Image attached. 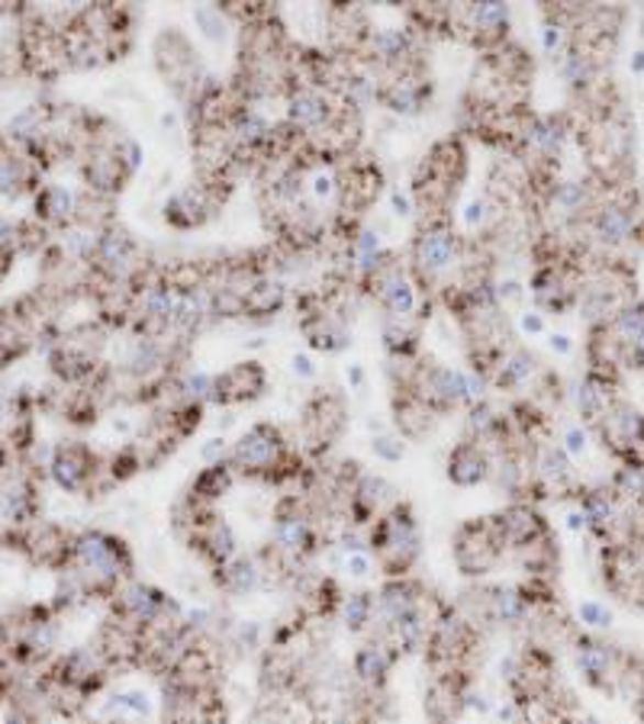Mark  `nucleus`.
I'll return each mask as SVG.
<instances>
[{
	"label": "nucleus",
	"instance_id": "c03bdc74",
	"mask_svg": "<svg viewBox=\"0 0 644 724\" xmlns=\"http://www.w3.org/2000/svg\"><path fill=\"white\" fill-rule=\"evenodd\" d=\"M580 724H602V722H597L593 715H584V719H580Z\"/></svg>",
	"mask_w": 644,
	"mask_h": 724
},
{
	"label": "nucleus",
	"instance_id": "f3484780",
	"mask_svg": "<svg viewBox=\"0 0 644 724\" xmlns=\"http://www.w3.org/2000/svg\"><path fill=\"white\" fill-rule=\"evenodd\" d=\"M425 97H432V85L419 81L413 75H403V78H397L393 85H387L384 91H377V100H380L387 110H393V113H410V116L422 110Z\"/></svg>",
	"mask_w": 644,
	"mask_h": 724
},
{
	"label": "nucleus",
	"instance_id": "c85d7f7f",
	"mask_svg": "<svg viewBox=\"0 0 644 724\" xmlns=\"http://www.w3.org/2000/svg\"><path fill=\"white\" fill-rule=\"evenodd\" d=\"M584 452H587V432L577 428V425H570V428L564 432V454H567V457H580Z\"/></svg>",
	"mask_w": 644,
	"mask_h": 724
},
{
	"label": "nucleus",
	"instance_id": "4c0bfd02",
	"mask_svg": "<svg viewBox=\"0 0 644 724\" xmlns=\"http://www.w3.org/2000/svg\"><path fill=\"white\" fill-rule=\"evenodd\" d=\"M552 352L554 355H570V352H574V338H570V335H564V332H554Z\"/></svg>",
	"mask_w": 644,
	"mask_h": 724
},
{
	"label": "nucleus",
	"instance_id": "f704fd0d",
	"mask_svg": "<svg viewBox=\"0 0 644 724\" xmlns=\"http://www.w3.org/2000/svg\"><path fill=\"white\" fill-rule=\"evenodd\" d=\"M519 325H522L525 335H545V316L542 313H522Z\"/></svg>",
	"mask_w": 644,
	"mask_h": 724
},
{
	"label": "nucleus",
	"instance_id": "bb28decb",
	"mask_svg": "<svg viewBox=\"0 0 644 724\" xmlns=\"http://www.w3.org/2000/svg\"><path fill=\"white\" fill-rule=\"evenodd\" d=\"M193 20L203 26V36H207V40H213V43H223V40H226V33H223V10H216V7H200V10L193 13Z\"/></svg>",
	"mask_w": 644,
	"mask_h": 724
},
{
	"label": "nucleus",
	"instance_id": "393cba45",
	"mask_svg": "<svg viewBox=\"0 0 644 724\" xmlns=\"http://www.w3.org/2000/svg\"><path fill=\"white\" fill-rule=\"evenodd\" d=\"M552 197L560 210H567V213H580V210H584V203H587V187H584V183H574V181L554 183Z\"/></svg>",
	"mask_w": 644,
	"mask_h": 724
},
{
	"label": "nucleus",
	"instance_id": "7ed1b4c3",
	"mask_svg": "<svg viewBox=\"0 0 644 724\" xmlns=\"http://www.w3.org/2000/svg\"><path fill=\"white\" fill-rule=\"evenodd\" d=\"M230 467L238 470L242 477H255V480H265V483H284V480L300 477L303 460L297 454L287 452V445L277 435L275 425L258 422L235 442Z\"/></svg>",
	"mask_w": 644,
	"mask_h": 724
},
{
	"label": "nucleus",
	"instance_id": "ea45409f",
	"mask_svg": "<svg viewBox=\"0 0 644 724\" xmlns=\"http://www.w3.org/2000/svg\"><path fill=\"white\" fill-rule=\"evenodd\" d=\"M332 190H335V181L332 178H325V175H317V181H313V193L325 200V197H332Z\"/></svg>",
	"mask_w": 644,
	"mask_h": 724
},
{
	"label": "nucleus",
	"instance_id": "6ab92c4d",
	"mask_svg": "<svg viewBox=\"0 0 644 724\" xmlns=\"http://www.w3.org/2000/svg\"><path fill=\"white\" fill-rule=\"evenodd\" d=\"M232 487V467L230 464H210V467H203L200 474H197V480H193V487H190V493L187 497L197 499V502H207V505H216V499L226 497Z\"/></svg>",
	"mask_w": 644,
	"mask_h": 724
},
{
	"label": "nucleus",
	"instance_id": "6e6552de",
	"mask_svg": "<svg viewBox=\"0 0 644 724\" xmlns=\"http://www.w3.org/2000/svg\"><path fill=\"white\" fill-rule=\"evenodd\" d=\"M458 258V235L448 226V220L435 216L419 229L413 242V268L422 280H435L442 271L452 268Z\"/></svg>",
	"mask_w": 644,
	"mask_h": 724
},
{
	"label": "nucleus",
	"instance_id": "58836bf2",
	"mask_svg": "<svg viewBox=\"0 0 644 724\" xmlns=\"http://www.w3.org/2000/svg\"><path fill=\"white\" fill-rule=\"evenodd\" d=\"M223 454H226V442H223V438H213V442H207V448H203V457L213 460V464H220Z\"/></svg>",
	"mask_w": 644,
	"mask_h": 724
},
{
	"label": "nucleus",
	"instance_id": "9b49d317",
	"mask_svg": "<svg viewBox=\"0 0 644 724\" xmlns=\"http://www.w3.org/2000/svg\"><path fill=\"white\" fill-rule=\"evenodd\" d=\"M397 660H400V650L384 634H374L352 657L355 682L365 686V689H387V679L393 673Z\"/></svg>",
	"mask_w": 644,
	"mask_h": 724
},
{
	"label": "nucleus",
	"instance_id": "a19ab883",
	"mask_svg": "<svg viewBox=\"0 0 644 724\" xmlns=\"http://www.w3.org/2000/svg\"><path fill=\"white\" fill-rule=\"evenodd\" d=\"M348 383H352L358 393L365 390V367H362V364H352V367H348Z\"/></svg>",
	"mask_w": 644,
	"mask_h": 724
},
{
	"label": "nucleus",
	"instance_id": "72a5a7b5",
	"mask_svg": "<svg viewBox=\"0 0 644 724\" xmlns=\"http://www.w3.org/2000/svg\"><path fill=\"white\" fill-rule=\"evenodd\" d=\"M519 300H522V283L503 280V283L497 287V303H519Z\"/></svg>",
	"mask_w": 644,
	"mask_h": 724
},
{
	"label": "nucleus",
	"instance_id": "37998d69",
	"mask_svg": "<svg viewBox=\"0 0 644 724\" xmlns=\"http://www.w3.org/2000/svg\"><path fill=\"white\" fill-rule=\"evenodd\" d=\"M632 71H635V75H644V48H639V52L632 55Z\"/></svg>",
	"mask_w": 644,
	"mask_h": 724
},
{
	"label": "nucleus",
	"instance_id": "1a4fd4ad",
	"mask_svg": "<svg viewBox=\"0 0 644 724\" xmlns=\"http://www.w3.org/2000/svg\"><path fill=\"white\" fill-rule=\"evenodd\" d=\"M40 187H43V171L36 168V161L0 133V197L23 200V197H36Z\"/></svg>",
	"mask_w": 644,
	"mask_h": 724
},
{
	"label": "nucleus",
	"instance_id": "c756f323",
	"mask_svg": "<svg viewBox=\"0 0 644 724\" xmlns=\"http://www.w3.org/2000/svg\"><path fill=\"white\" fill-rule=\"evenodd\" d=\"M542 46L548 55H554L557 48L564 46V26L560 23H548L545 30H542Z\"/></svg>",
	"mask_w": 644,
	"mask_h": 724
},
{
	"label": "nucleus",
	"instance_id": "7c9ffc66",
	"mask_svg": "<svg viewBox=\"0 0 644 724\" xmlns=\"http://www.w3.org/2000/svg\"><path fill=\"white\" fill-rule=\"evenodd\" d=\"M580 622L590 625V628H609V615L599 605H584L580 609Z\"/></svg>",
	"mask_w": 644,
	"mask_h": 724
},
{
	"label": "nucleus",
	"instance_id": "b1692460",
	"mask_svg": "<svg viewBox=\"0 0 644 724\" xmlns=\"http://www.w3.org/2000/svg\"><path fill=\"white\" fill-rule=\"evenodd\" d=\"M16 255H20V245H16V220L0 216V283L13 271Z\"/></svg>",
	"mask_w": 644,
	"mask_h": 724
},
{
	"label": "nucleus",
	"instance_id": "79ce46f5",
	"mask_svg": "<svg viewBox=\"0 0 644 724\" xmlns=\"http://www.w3.org/2000/svg\"><path fill=\"white\" fill-rule=\"evenodd\" d=\"M632 709H635V719H639V724H644V686L639 689V695L632 699Z\"/></svg>",
	"mask_w": 644,
	"mask_h": 724
},
{
	"label": "nucleus",
	"instance_id": "dca6fc26",
	"mask_svg": "<svg viewBox=\"0 0 644 724\" xmlns=\"http://www.w3.org/2000/svg\"><path fill=\"white\" fill-rule=\"evenodd\" d=\"M287 120L293 130H322L332 123V113H329V97L313 88H300V91L290 93V110H287Z\"/></svg>",
	"mask_w": 644,
	"mask_h": 724
},
{
	"label": "nucleus",
	"instance_id": "423d86ee",
	"mask_svg": "<svg viewBox=\"0 0 644 724\" xmlns=\"http://www.w3.org/2000/svg\"><path fill=\"white\" fill-rule=\"evenodd\" d=\"M452 554H455L458 573L467 580H484L487 573H493L507 557V544H503L497 519L484 515V519H467L464 525H458Z\"/></svg>",
	"mask_w": 644,
	"mask_h": 724
},
{
	"label": "nucleus",
	"instance_id": "412c9836",
	"mask_svg": "<svg viewBox=\"0 0 644 724\" xmlns=\"http://www.w3.org/2000/svg\"><path fill=\"white\" fill-rule=\"evenodd\" d=\"M342 619H345V628L352 634H362L374 628V619H377V595L370 589H358L352 595H345V605H342Z\"/></svg>",
	"mask_w": 644,
	"mask_h": 724
},
{
	"label": "nucleus",
	"instance_id": "cd10ccee",
	"mask_svg": "<svg viewBox=\"0 0 644 724\" xmlns=\"http://www.w3.org/2000/svg\"><path fill=\"white\" fill-rule=\"evenodd\" d=\"M374 454H377L380 460H387V464H400L403 454H407V445H403V438H397V435L377 432V438H374Z\"/></svg>",
	"mask_w": 644,
	"mask_h": 724
},
{
	"label": "nucleus",
	"instance_id": "20e7f679",
	"mask_svg": "<svg viewBox=\"0 0 644 724\" xmlns=\"http://www.w3.org/2000/svg\"><path fill=\"white\" fill-rule=\"evenodd\" d=\"M75 535L58 522L48 519H30V522H16V525H3L0 528V547L23 557L26 564L40 567V570H52L62 573L68 567L71 547H75Z\"/></svg>",
	"mask_w": 644,
	"mask_h": 724
},
{
	"label": "nucleus",
	"instance_id": "0eeeda50",
	"mask_svg": "<svg viewBox=\"0 0 644 724\" xmlns=\"http://www.w3.org/2000/svg\"><path fill=\"white\" fill-rule=\"evenodd\" d=\"M606 589L632 609H644V554L632 547H599Z\"/></svg>",
	"mask_w": 644,
	"mask_h": 724
},
{
	"label": "nucleus",
	"instance_id": "4468645a",
	"mask_svg": "<svg viewBox=\"0 0 644 724\" xmlns=\"http://www.w3.org/2000/svg\"><path fill=\"white\" fill-rule=\"evenodd\" d=\"M493 474V464H490V454L480 448V442H460L455 452L448 454V480L455 487H480L484 480H490Z\"/></svg>",
	"mask_w": 644,
	"mask_h": 724
},
{
	"label": "nucleus",
	"instance_id": "f03ea898",
	"mask_svg": "<svg viewBox=\"0 0 644 724\" xmlns=\"http://www.w3.org/2000/svg\"><path fill=\"white\" fill-rule=\"evenodd\" d=\"M368 554L387 580L410 577L422 554V532L410 502H393L368 528Z\"/></svg>",
	"mask_w": 644,
	"mask_h": 724
},
{
	"label": "nucleus",
	"instance_id": "aec40b11",
	"mask_svg": "<svg viewBox=\"0 0 644 724\" xmlns=\"http://www.w3.org/2000/svg\"><path fill=\"white\" fill-rule=\"evenodd\" d=\"M284 300H287L284 283H280V280H271V277H262V280L248 290V297H245V316H275L277 310L284 307Z\"/></svg>",
	"mask_w": 644,
	"mask_h": 724
},
{
	"label": "nucleus",
	"instance_id": "9d476101",
	"mask_svg": "<svg viewBox=\"0 0 644 724\" xmlns=\"http://www.w3.org/2000/svg\"><path fill=\"white\" fill-rule=\"evenodd\" d=\"M497 525H500V535H503V544H507V554L525 547V544L538 542L545 535H552V525L548 519L542 515L538 505L532 502H512L507 509L493 512Z\"/></svg>",
	"mask_w": 644,
	"mask_h": 724
},
{
	"label": "nucleus",
	"instance_id": "39448f33",
	"mask_svg": "<svg viewBox=\"0 0 644 724\" xmlns=\"http://www.w3.org/2000/svg\"><path fill=\"white\" fill-rule=\"evenodd\" d=\"M48 477L55 480L58 490L65 493H81V497H103L113 480L107 477V467L85 442H62L48 454Z\"/></svg>",
	"mask_w": 644,
	"mask_h": 724
},
{
	"label": "nucleus",
	"instance_id": "5701e85b",
	"mask_svg": "<svg viewBox=\"0 0 644 724\" xmlns=\"http://www.w3.org/2000/svg\"><path fill=\"white\" fill-rule=\"evenodd\" d=\"M532 377H535V358L525 355V352L509 355L507 361L497 367V383H500L503 390H515V387L529 383Z\"/></svg>",
	"mask_w": 644,
	"mask_h": 724
},
{
	"label": "nucleus",
	"instance_id": "a878e982",
	"mask_svg": "<svg viewBox=\"0 0 644 724\" xmlns=\"http://www.w3.org/2000/svg\"><path fill=\"white\" fill-rule=\"evenodd\" d=\"M497 415H493V409L487 406V403H477V406H470V419H467V428H470V435L474 438H490L493 432H497Z\"/></svg>",
	"mask_w": 644,
	"mask_h": 724
},
{
	"label": "nucleus",
	"instance_id": "a211bd4d",
	"mask_svg": "<svg viewBox=\"0 0 644 724\" xmlns=\"http://www.w3.org/2000/svg\"><path fill=\"white\" fill-rule=\"evenodd\" d=\"M593 229H597L599 242L606 245H622L632 232H635V216L629 207L622 203H612V207H602L593 220Z\"/></svg>",
	"mask_w": 644,
	"mask_h": 724
},
{
	"label": "nucleus",
	"instance_id": "2eb2a0df",
	"mask_svg": "<svg viewBox=\"0 0 644 724\" xmlns=\"http://www.w3.org/2000/svg\"><path fill=\"white\" fill-rule=\"evenodd\" d=\"M213 583L223 589L226 595L238 599V595H248L262 587V567L255 557H245V554H235L230 564H223L220 570H213Z\"/></svg>",
	"mask_w": 644,
	"mask_h": 724
},
{
	"label": "nucleus",
	"instance_id": "473e14b6",
	"mask_svg": "<svg viewBox=\"0 0 644 724\" xmlns=\"http://www.w3.org/2000/svg\"><path fill=\"white\" fill-rule=\"evenodd\" d=\"M484 220H487V200L474 197V200L467 203V210H464V223H467V226H477V223H484Z\"/></svg>",
	"mask_w": 644,
	"mask_h": 724
},
{
	"label": "nucleus",
	"instance_id": "f8f14e48",
	"mask_svg": "<svg viewBox=\"0 0 644 724\" xmlns=\"http://www.w3.org/2000/svg\"><path fill=\"white\" fill-rule=\"evenodd\" d=\"M265 393V370L258 361H242L230 367L226 374L213 377V397L216 403L232 406V403H242V400H255Z\"/></svg>",
	"mask_w": 644,
	"mask_h": 724
},
{
	"label": "nucleus",
	"instance_id": "f257e3e1",
	"mask_svg": "<svg viewBox=\"0 0 644 724\" xmlns=\"http://www.w3.org/2000/svg\"><path fill=\"white\" fill-rule=\"evenodd\" d=\"M62 615L52 602H23L0 615V677L30 682L55 660Z\"/></svg>",
	"mask_w": 644,
	"mask_h": 724
},
{
	"label": "nucleus",
	"instance_id": "c9c22d12",
	"mask_svg": "<svg viewBox=\"0 0 644 724\" xmlns=\"http://www.w3.org/2000/svg\"><path fill=\"white\" fill-rule=\"evenodd\" d=\"M293 374L297 377H303V380H310V377H317V364H313V358L310 355H293Z\"/></svg>",
	"mask_w": 644,
	"mask_h": 724
},
{
	"label": "nucleus",
	"instance_id": "ddd939ff",
	"mask_svg": "<svg viewBox=\"0 0 644 724\" xmlns=\"http://www.w3.org/2000/svg\"><path fill=\"white\" fill-rule=\"evenodd\" d=\"M78 213V197L62 183H43L33 197V220L52 229H71Z\"/></svg>",
	"mask_w": 644,
	"mask_h": 724
},
{
	"label": "nucleus",
	"instance_id": "2f4dec72",
	"mask_svg": "<svg viewBox=\"0 0 644 724\" xmlns=\"http://www.w3.org/2000/svg\"><path fill=\"white\" fill-rule=\"evenodd\" d=\"M370 567H374V564H370L368 554H348V560H345V570H348L352 577H358V580L368 577Z\"/></svg>",
	"mask_w": 644,
	"mask_h": 724
},
{
	"label": "nucleus",
	"instance_id": "4be33fe9",
	"mask_svg": "<svg viewBox=\"0 0 644 724\" xmlns=\"http://www.w3.org/2000/svg\"><path fill=\"white\" fill-rule=\"evenodd\" d=\"M370 46L384 62H403L413 52V36L407 30H380L370 36Z\"/></svg>",
	"mask_w": 644,
	"mask_h": 724
},
{
	"label": "nucleus",
	"instance_id": "e433bc0d",
	"mask_svg": "<svg viewBox=\"0 0 644 724\" xmlns=\"http://www.w3.org/2000/svg\"><path fill=\"white\" fill-rule=\"evenodd\" d=\"M390 203H393V213H397V216H413V203H410V197H407L403 190H393V193H390Z\"/></svg>",
	"mask_w": 644,
	"mask_h": 724
}]
</instances>
